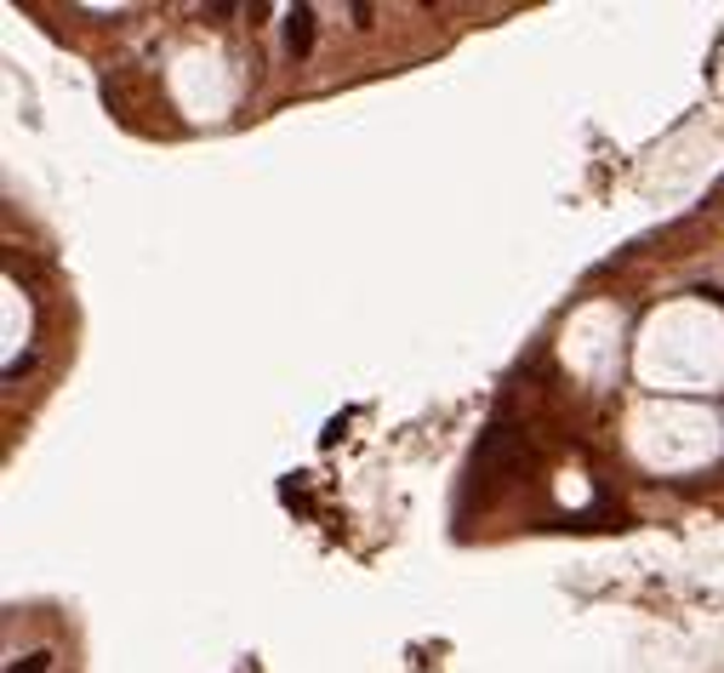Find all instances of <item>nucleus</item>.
<instances>
[{
    "label": "nucleus",
    "instance_id": "obj_1",
    "mask_svg": "<svg viewBox=\"0 0 724 673\" xmlns=\"http://www.w3.org/2000/svg\"><path fill=\"white\" fill-rule=\"evenodd\" d=\"M309 46H314V7H291L286 12V52L309 58Z\"/></svg>",
    "mask_w": 724,
    "mask_h": 673
},
{
    "label": "nucleus",
    "instance_id": "obj_2",
    "mask_svg": "<svg viewBox=\"0 0 724 673\" xmlns=\"http://www.w3.org/2000/svg\"><path fill=\"white\" fill-rule=\"evenodd\" d=\"M52 668V651H29V657H12L7 673H46Z\"/></svg>",
    "mask_w": 724,
    "mask_h": 673
}]
</instances>
